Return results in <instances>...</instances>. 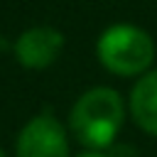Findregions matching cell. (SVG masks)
<instances>
[{
    "label": "cell",
    "mask_w": 157,
    "mask_h": 157,
    "mask_svg": "<svg viewBox=\"0 0 157 157\" xmlns=\"http://www.w3.org/2000/svg\"><path fill=\"white\" fill-rule=\"evenodd\" d=\"M101 64L118 76H137L155 59V44L147 32L135 25H113L98 39Z\"/></svg>",
    "instance_id": "cell-2"
},
{
    "label": "cell",
    "mask_w": 157,
    "mask_h": 157,
    "mask_svg": "<svg viewBox=\"0 0 157 157\" xmlns=\"http://www.w3.org/2000/svg\"><path fill=\"white\" fill-rule=\"evenodd\" d=\"M64 34L54 27H32L15 42V56L25 69H47L59 59Z\"/></svg>",
    "instance_id": "cell-4"
},
{
    "label": "cell",
    "mask_w": 157,
    "mask_h": 157,
    "mask_svg": "<svg viewBox=\"0 0 157 157\" xmlns=\"http://www.w3.org/2000/svg\"><path fill=\"white\" fill-rule=\"evenodd\" d=\"M0 157H5V152H2V150H0Z\"/></svg>",
    "instance_id": "cell-7"
},
{
    "label": "cell",
    "mask_w": 157,
    "mask_h": 157,
    "mask_svg": "<svg viewBox=\"0 0 157 157\" xmlns=\"http://www.w3.org/2000/svg\"><path fill=\"white\" fill-rule=\"evenodd\" d=\"M132 120L150 135L157 137V71H147L130 93Z\"/></svg>",
    "instance_id": "cell-5"
},
{
    "label": "cell",
    "mask_w": 157,
    "mask_h": 157,
    "mask_svg": "<svg viewBox=\"0 0 157 157\" xmlns=\"http://www.w3.org/2000/svg\"><path fill=\"white\" fill-rule=\"evenodd\" d=\"M17 157H69L64 125L52 115H34L17 137Z\"/></svg>",
    "instance_id": "cell-3"
},
{
    "label": "cell",
    "mask_w": 157,
    "mask_h": 157,
    "mask_svg": "<svg viewBox=\"0 0 157 157\" xmlns=\"http://www.w3.org/2000/svg\"><path fill=\"white\" fill-rule=\"evenodd\" d=\"M125 120V103L118 91L96 86L86 91L71 108V132L86 147H108Z\"/></svg>",
    "instance_id": "cell-1"
},
{
    "label": "cell",
    "mask_w": 157,
    "mask_h": 157,
    "mask_svg": "<svg viewBox=\"0 0 157 157\" xmlns=\"http://www.w3.org/2000/svg\"><path fill=\"white\" fill-rule=\"evenodd\" d=\"M78 157H110V155H101V152H83Z\"/></svg>",
    "instance_id": "cell-6"
}]
</instances>
